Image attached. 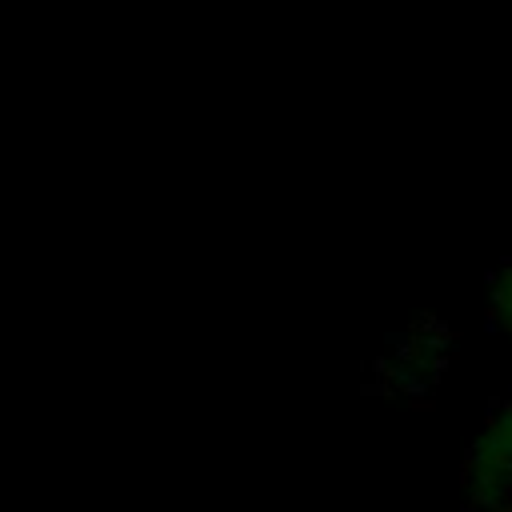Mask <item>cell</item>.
<instances>
[{"label":"cell","mask_w":512,"mask_h":512,"mask_svg":"<svg viewBox=\"0 0 512 512\" xmlns=\"http://www.w3.org/2000/svg\"><path fill=\"white\" fill-rule=\"evenodd\" d=\"M492 312H496V324L512 336V268L496 280V292H492Z\"/></svg>","instance_id":"obj_1"}]
</instances>
